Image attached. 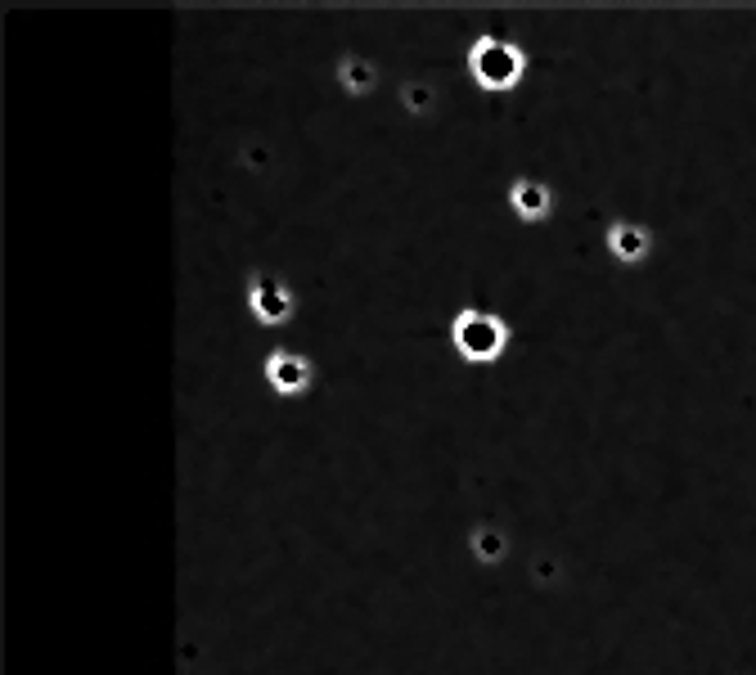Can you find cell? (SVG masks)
<instances>
[{
    "label": "cell",
    "instance_id": "6da1fadb",
    "mask_svg": "<svg viewBox=\"0 0 756 675\" xmlns=\"http://www.w3.org/2000/svg\"><path fill=\"white\" fill-rule=\"evenodd\" d=\"M500 342H504V329H500V320H491V315L464 311V315L455 320V347L464 351V356L491 360L495 351H500Z\"/></svg>",
    "mask_w": 756,
    "mask_h": 675
},
{
    "label": "cell",
    "instance_id": "7a4b0ae2",
    "mask_svg": "<svg viewBox=\"0 0 756 675\" xmlns=\"http://www.w3.org/2000/svg\"><path fill=\"white\" fill-rule=\"evenodd\" d=\"M473 72L482 86H513L522 72V54L504 41H482L473 50Z\"/></svg>",
    "mask_w": 756,
    "mask_h": 675
},
{
    "label": "cell",
    "instance_id": "3957f363",
    "mask_svg": "<svg viewBox=\"0 0 756 675\" xmlns=\"http://www.w3.org/2000/svg\"><path fill=\"white\" fill-rule=\"evenodd\" d=\"M306 374H311L306 360L293 356V351H275V356H270V383H275L279 392H297V387L306 383Z\"/></svg>",
    "mask_w": 756,
    "mask_h": 675
},
{
    "label": "cell",
    "instance_id": "277c9868",
    "mask_svg": "<svg viewBox=\"0 0 756 675\" xmlns=\"http://www.w3.org/2000/svg\"><path fill=\"white\" fill-rule=\"evenodd\" d=\"M248 297H252V306H257V315H266V320L288 315V293H284V284H275V279H257Z\"/></svg>",
    "mask_w": 756,
    "mask_h": 675
},
{
    "label": "cell",
    "instance_id": "5b68a950",
    "mask_svg": "<svg viewBox=\"0 0 756 675\" xmlns=\"http://www.w3.org/2000/svg\"><path fill=\"white\" fill-rule=\"evenodd\" d=\"M513 198H518V207H522V212H527V216H540V212H545V207H549V194H545V189H540V185H531V180H522V185H518V194H513Z\"/></svg>",
    "mask_w": 756,
    "mask_h": 675
}]
</instances>
